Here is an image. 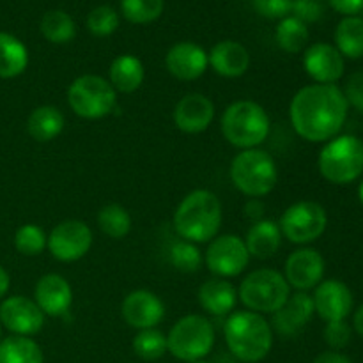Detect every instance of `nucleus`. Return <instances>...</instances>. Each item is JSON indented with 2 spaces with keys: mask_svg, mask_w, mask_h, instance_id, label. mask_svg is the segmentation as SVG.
Returning <instances> with one entry per match:
<instances>
[{
  "mask_svg": "<svg viewBox=\"0 0 363 363\" xmlns=\"http://www.w3.org/2000/svg\"><path fill=\"white\" fill-rule=\"evenodd\" d=\"M323 339L328 344L330 350L340 351L350 346L351 339H353V328L347 321L326 323L325 330H323Z\"/></svg>",
  "mask_w": 363,
  "mask_h": 363,
  "instance_id": "obj_38",
  "label": "nucleus"
},
{
  "mask_svg": "<svg viewBox=\"0 0 363 363\" xmlns=\"http://www.w3.org/2000/svg\"><path fill=\"white\" fill-rule=\"evenodd\" d=\"M314 311L325 323L346 321L354 307V298L350 287L337 279L323 280L312 294Z\"/></svg>",
  "mask_w": 363,
  "mask_h": 363,
  "instance_id": "obj_15",
  "label": "nucleus"
},
{
  "mask_svg": "<svg viewBox=\"0 0 363 363\" xmlns=\"http://www.w3.org/2000/svg\"><path fill=\"white\" fill-rule=\"evenodd\" d=\"M163 0H121V13L130 23L147 25L163 14Z\"/></svg>",
  "mask_w": 363,
  "mask_h": 363,
  "instance_id": "obj_35",
  "label": "nucleus"
},
{
  "mask_svg": "<svg viewBox=\"0 0 363 363\" xmlns=\"http://www.w3.org/2000/svg\"><path fill=\"white\" fill-rule=\"evenodd\" d=\"M28 50L16 35L0 32V78H16L27 69Z\"/></svg>",
  "mask_w": 363,
  "mask_h": 363,
  "instance_id": "obj_27",
  "label": "nucleus"
},
{
  "mask_svg": "<svg viewBox=\"0 0 363 363\" xmlns=\"http://www.w3.org/2000/svg\"><path fill=\"white\" fill-rule=\"evenodd\" d=\"M223 339L234 358L243 363H259L272 351L275 333L262 314L234 311L225 319Z\"/></svg>",
  "mask_w": 363,
  "mask_h": 363,
  "instance_id": "obj_3",
  "label": "nucleus"
},
{
  "mask_svg": "<svg viewBox=\"0 0 363 363\" xmlns=\"http://www.w3.org/2000/svg\"><path fill=\"white\" fill-rule=\"evenodd\" d=\"M347 113L350 105L339 85H305L289 103L291 126L298 137L312 144L335 138L346 124Z\"/></svg>",
  "mask_w": 363,
  "mask_h": 363,
  "instance_id": "obj_1",
  "label": "nucleus"
},
{
  "mask_svg": "<svg viewBox=\"0 0 363 363\" xmlns=\"http://www.w3.org/2000/svg\"><path fill=\"white\" fill-rule=\"evenodd\" d=\"M308 27L294 16H287L277 25L275 39L277 45L286 53H301L308 45Z\"/></svg>",
  "mask_w": 363,
  "mask_h": 363,
  "instance_id": "obj_31",
  "label": "nucleus"
},
{
  "mask_svg": "<svg viewBox=\"0 0 363 363\" xmlns=\"http://www.w3.org/2000/svg\"><path fill=\"white\" fill-rule=\"evenodd\" d=\"M119 27V14L110 6H98L89 13L87 28L96 38H108Z\"/></svg>",
  "mask_w": 363,
  "mask_h": 363,
  "instance_id": "obj_37",
  "label": "nucleus"
},
{
  "mask_svg": "<svg viewBox=\"0 0 363 363\" xmlns=\"http://www.w3.org/2000/svg\"><path fill=\"white\" fill-rule=\"evenodd\" d=\"M64 126H66L64 113L52 105L38 106V108L32 110L27 119L28 135L39 144L55 140L62 133Z\"/></svg>",
  "mask_w": 363,
  "mask_h": 363,
  "instance_id": "obj_26",
  "label": "nucleus"
},
{
  "mask_svg": "<svg viewBox=\"0 0 363 363\" xmlns=\"http://www.w3.org/2000/svg\"><path fill=\"white\" fill-rule=\"evenodd\" d=\"M172 117L177 130L188 135H199L211 126L215 119V103L202 92H190L176 103Z\"/></svg>",
  "mask_w": 363,
  "mask_h": 363,
  "instance_id": "obj_19",
  "label": "nucleus"
},
{
  "mask_svg": "<svg viewBox=\"0 0 363 363\" xmlns=\"http://www.w3.org/2000/svg\"><path fill=\"white\" fill-rule=\"evenodd\" d=\"M92 229L82 220H62L48 234L46 248L60 262H77L92 248Z\"/></svg>",
  "mask_w": 363,
  "mask_h": 363,
  "instance_id": "obj_12",
  "label": "nucleus"
},
{
  "mask_svg": "<svg viewBox=\"0 0 363 363\" xmlns=\"http://www.w3.org/2000/svg\"><path fill=\"white\" fill-rule=\"evenodd\" d=\"M133 220L130 211L121 204H106L98 213V227L105 236L123 240L130 234Z\"/></svg>",
  "mask_w": 363,
  "mask_h": 363,
  "instance_id": "obj_32",
  "label": "nucleus"
},
{
  "mask_svg": "<svg viewBox=\"0 0 363 363\" xmlns=\"http://www.w3.org/2000/svg\"><path fill=\"white\" fill-rule=\"evenodd\" d=\"M342 92L347 105L353 106L358 112H363V71H357L347 77Z\"/></svg>",
  "mask_w": 363,
  "mask_h": 363,
  "instance_id": "obj_41",
  "label": "nucleus"
},
{
  "mask_svg": "<svg viewBox=\"0 0 363 363\" xmlns=\"http://www.w3.org/2000/svg\"><path fill=\"white\" fill-rule=\"evenodd\" d=\"M0 340H2V325H0Z\"/></svg>",
  "mask_w": 363,
  "mask_h": 363,
  "instance_id": "obj_48",
  "label": "nucleus"
},
{
  "mask_svg": "<svg viewBox=\"0 0 363 363\" xmlns=\"http://www.w3.org/2000/svg\"><path fill=\"white\" fill-rule=\"evenodd\" d=\"M215 326L208 318L188 314L177 319L167 335V347L176 360L202 362L215 347Z\"/></svg>",
  "mask_w": 363,
  "mask_h": 363,
  "instance_id": "obj_8",
  "label": "nucleus"
},
{
  "mask_svg": "<svg viewBox=\"0 0 363 363\" xmlns=\"http://www.w3.org/2000/svg\"><path fill=\"white\" fill-rule=\"evenodd\" d=\"M169 262L181 273H197L204 264V254L195 243L179 238L170 245Z\"/></svg>",
  "mask_w": 363,
  "mask_h": 363,
  "instance_id": "obj_34",
  "label": "nucleus"
},
{
  "mask_svg": "<svg viewBox=\"0 0 363 363\" xmlns=\"http://www.w3.org/2000/svg\"><path fill=\"white\" fill-rule=\"evenodd\" d=\"M250 254L243 238L236 234H218L209 241L204 254V264L218 279H234L248 268Z\"/></svg>",
  "mask_w": 363,
  "mask_h": 363,
  "instance_id": "obj_11",
  "label": "nucleus"
},
{
  "mask_svg": "<svg viewBox=\"0 0 363 363\" xmlns=\"http://www.w3.org/2000/svg\"><path fill=\"white\" fill-rule=\"evenodd\" d=\"M293 289L286 277L273 268H259L248 273L238 287V300L247 311L272 315L282 307Z\"/></svg>",
  "mask_w": 363,
  "mask_h": 363,
  "instance_id": "obj_7",
  "label": "nucleus"
},
{
  "mask_svg": "<svg viewBox=\"0 0 363 363\" xmlns=\"http://www.w3.org/2000/svg\"><path fill=\"white\" fill-rule=\"evenodd\" d=\"M335 46L344 59L363 57V18L344 16L335 28Z\"/></svg>",
  "mask_w": 363,
  "mask_h": 363,
  "instance_id": "obj_28",
  "label": "nucleus"
},
{
  "mask_svg": "<svg viewBox=\"0 0 363 363\" xmlns=\"http://www.w3.org/2000/svg\"><path fill=\"white\" fill-rule=\"evenodd\" d=\"M230 181L248 199L266 197L279 183V169L273 156L264 149H245L230 162Z\"/></svg>",
  "mask_w": 363,
  "mask_h": 363,
  "instance_id": "obj_5",
  "label": "nucleus"
},
{
  "mask_svg": "<svg viewBox=\"0 0 363 363\" xmlns=\"http://www.w3.org/2000/svg\"><path fill=\"white\" fill-rule=\"evenodd\" d=\"M199 305L208 312L209 315L215 318H223L236 311L238 303V289L233 282L227 279H213L206 280L199 287Z\"/></svg>",
  "mask_w": 363,
  "mask_h": 363,
  "instance_id": "obj_23",
  "label": "nucleus"
},
{
  "mask_svg": "<svg viewBox=\"0 0 363 363\" xmlns=\"http://www.w3.org/2000/svg\"><path fill=\"white\" fill-rule=\"evenodd\" d=\"M121 315L137 332L156 328L165 318V305L149 289H135L124 296Z\"/></svg>",
  "mask_w": 363,
  "mask_h": 363,
  "instance_id": "obj_16",
  "label": "nucleus"
},
{
  "mask_svg": "<svg viewBox=\"0 0 363 363\" xmlns=\"http://www.w3.org/2000/svg\"><path fill=\"white\" fill-rule=\"evenodd\" d=\"M131 347H133V353L145 362H156L169 353L167 335L160 332L158 328L137 332V335L133 337V342H131Z\"/></svg>",
  "mask_w": 363,
  "mask_h": 363,
  "instance_id": "obj_33",
  "label": "nucleus"
},
{
  "mask_svg": "<svg viewBox=\"0 0 363 363\" xmlns=\"http://www.w3.org/2000/svg\"><path fill=\"white\" fill-rule=\"evenodd\" d=\"M279 227L282 238L287 241L308 247L325 234L328 227V213L319 202L298 201L282 213Z\"/></svg>",
  "mask_w": 363,
  "mask_h": 363,
  "instance_id": "obj_10",
  "label": "nucleus"
},
{
  "mask_svg": "<svg viewBox=\"0 0 363 363\" xmlns=\"http://www.w3.org/2000/svg\"><path fill=\"white\" fill-rule=\"evenodd\" d=\"M9 287H11V277L7 273V269L4 266H0V300L9 293Z\"/></svg>",
  "mask_w": 363,
  "mask_h": 363,
  "instance_id": "obj_45",
  "label": "nucleus"
},
{
  "mask_svg": "<svg viewBox=\"0 0 363 363\" xmlns=\"http://www.w3.org/2000/svg\"><path fill=\"white\" fill-rule=\"evenodd\" d=\"M34 301L50 318H62L73 305L71 284L59 273H46L35 282Z\"/></svg>",
  "mask_w": 363,
  "mask_h": 363,
  "instance_id": "obj_21",
  "label": "nucleus"
},
{
  "mask_svg": "<svg viewBox=\"0 0 363 363\" xmlns=\"http://www.w3.org/2000/svg\"><path fill=\"white\" fill-rule=\"evenodd\" d=\"M325 257L315 248L301 247L287 257L284 273L291 289L308 293L325 280Z\"/></svg>",
  "mask_w": 363,
  "mask_h": 363,
  "instance_id": "obj_13",
  "label": "nucleus"
},
{
  "mask_svg": "<svg viewBox=\"0 0 363 363\" xmlns=\"http://www.w3.org/2000/svg\"><path fill=\"white\" fill-rule=\"evenodd\" d=\"M208 60L211 69L218 77L240 78L250 67V53L241 43L225 39L216 43L208 53Z\"/></svg>",
  "mask_w": 363,
  "mask_h": 363,
  "instance_id": "obj_22",
  "label": "nucleus"
},
{
  "mask_svg": "<svg viewBox=\"0 0 363 363\" xmlns=\"http://www.w3.org/2000/svg\"><path fill=\"white\" fill-rule=\"evenodd\" d=\"M291 13L294 18L303 21L305 25L315 23L325 14V4H323V0H293Z\"/></svg>",
  "mask_w": 363,
  "mask_h": 363,
  "instance_id": "obj_40",
  "label": "nucleus"
},
{
  "mask_svg": "<svg viewBox=\"0 0 363 363\" xmlns=\"http://www.w3.org/2000/svg\"><path fill=\"white\" fill-rule=\"evenodd\" d=\"M358 201H360V204L363 206V181L360 183V186H358Z\"/></svg>",
  "mask_w": 363,
  "mask_h": 363,
  "instance_id": "obj_47",
  "label": "nucleus"
},
{
  "mask_svg": "<svg viewBox=\"0 0 363 363\" xmlns=\"http://www.w3.org/2000/svg\"><path fill=\"white\" fill-rule=\"evenodd\" d=\"M222 135L230 145L240 151L255 149L269 137L272 121L264 106L252 99L230 103L220 121Z\"/></svg>",
  "mask_w": 363,
  "mask_h": 363,
  "instance_id": "obj_4",
  "label": "nucleus"
},
{
  "mask_svg": "<svg viewBox=\"0 0 363 363\" xmlns=\"http://www.w3.org/2000/svg\"><path fill=\"white\" fill-rule=\"evenodd\" d=\"M39 28H41L43 38L53 45H66V43L73 41L74 35H77L74 20L71 18V14L60 9L46 11L43 14Z\"/></svg>",
  "mask_w": 363,
  "mask_h": 363,
  "instance_id": "obj_30",
  "label": "nucleus"
},
{
  "mask_svg": "<svg viewBox=\"0 0 363 363\" xmlns=\"http://www.w3.org/2000/svg\"><path fill=\"white\" fill-rule=\"evenodd\" d=\"M0 363H45V354L32 337L9 335L0 340Z\"/></svg>",
  "mask_w": 363,
  "mask_h": 363,
  "instance_id": "obj_29",
  "label": "nucleus"
},
{
  "mask_svg": "<svg viewBox=\"0 0 363 363\" xmlns=\"http://www.w3.org/2000/svg\"><path fill=\"white\" fill-rule=\"evenodd\" d=\"M144 78L145 69L142 60L131 53H123L112 60L106 80L110 82L117 94L119 92L121 94H131V92L140 89V85L144 84Z\"/></svg>",
  "mask_w": 363,
  "mask_h": 363,
  "instance_id": "obj_25",
  "label": "nucleus"
},
{
  "mask_svg": "<svg viewBox=\"0 0 363 363\" xmlns=\"http://www.w3.org/2000/svg\"><path fill=\"white\" fill-rule=\"evenodd\" d=\"M222 220V202L216 194L206 188H197L177 204L172 225L181 240L199 245L208 243L218 236Z\"/></svg>",
  "mask_w": 363,
  "mask_h": 363,
  "instance_id": "obj_2",
  "label": "nucleus"
},
{
  "mask_svg": "<svg viewBox=\"0 0 363 363\" xmlns=\"http://www.w3.org/2000/svg\"><path fill=\"white\" fill-rule=\"evenodd\" d=\"M318 169L323 179L344 186L362 177L363 140L354 135H337L325 142L318 156Z\"/></svg>",
  "mask_w": 363,
  "mask_h": 363,
  "instance_id": "obj_6",
  "label": "nucleus"
},
{
  "mask_svg": "<svg viewBox=\"0 0 363 363\" xmlns=\"http://www.w3.org/2000/svg\"><path fill=\"white\" fill-rule=\"evenodd\" d=\"M315 315L314 311V301H312V294L301 293H291V296L287 298L286 303L272 314V325L273 333H279L280 337H296L298 333L303 332L305 326L312 321V318Z\"/></svg>",
  "mask_w": 363,
  "mask_h": 363,
  "instance_id": "obj_18",
  "label": "nucleus"
},
{
  "mask_svg": "<svg viewBox=\"0 0 363 363\" xmlns=\"http://www.w3.org/2000/svg\"><path fill=\"white\" fill-rule=\"evenodd\" d=\"M67 105L74 116L98 121L117 108V92L106 78L99 74H82L67 87Z\"/></svg>",
  "mask_w": 363,
  "mask_h": 363,
  "instance_id": "obj_9",
  "label": "nucleus"
},
{
  "mask_svg": "<svg viewBox=\"0 0 363 363\" xmlns=\"http://www.w3.org/2000/svg\"><path fill=\"white\" fill-rule=\"evenodd\" d=\"M303 69L315 84L337 85L346 71V60L330 43H314L303 52Z\"/></svg>",
  "mask_w": 363,
  "mask_h": 363,
  "instance_id": "obj_17",
  "label": "nucleus"
},
{
  "mask_svg": "<svg viewBox=\"0 0 363 363\" xmlns=\"http://www.w3.org/2000/svg\"><path fill=\"white\" fill-rule=\"evenodd\" d=\"M208 52L191 41H179L165 55V67L181 82H194L208 71Z\"/></svg>",
  "mask_w": 363,
  "mask_h": 363,
  "instance_id": "obj_20",
  "label": "nucleus"
},
{
  "mask_svg": "<svg viewBox=\"0 0 363 363\" xmlns=\"http://www.w3.org/2000/svg\"><path fill=\"white\" fill-rule=\"evenodd\" d=\"M250 257L269 259L282 247V233H280L279 222L269 218H262L252 223L247 236L243 238Z\"/></svg>",
  "mask_w": 363,
  "mask_h": 363,
  "instance_id": "obj_24",
  "label": "nucleus"
},
{
  "mask_svg": "<svg viewBox=\"0 0 363 363\" xmlns=\"http://www.w3.org/2000/svg\"><path fill=\"white\" fill-rule=\"evenodd\" d=\"M328 4L344 16H357L363 9V0H328Z\"/></svg>",
  "mask_w": 363,
  "mask_h": 363,
  "instance_id": "obj_42",
  "label": "nucleus"
},
{
  "mask_svg": "<svg viewBox=\"0 0 363 363\" xmlns=\"http://www.w3.org/2000/svg\"><path fill=\"white\" fill-rule=\"evenodd\" d=\"M245 216L252 223L264 218V204H262L261 199H248L247 204H245Z\"/></svg>",
  "mask_w": 363,
  "mask_h": 363,
  "instance_id": "obj_43",
  "label": "nucleus"
},
{
  "mask_svg": "<svg viewBox=\"0 0 363 363\" xmlns=\"http://www.w3.org/2000/svg\"><path fill=\"white\" fill-rule=\"evenodd\" d=\"M191 363H208V362H204V360H202V362H191Z\"/></svg>",
  "mask_w": 363,
  "mask_h": 363,
  "instance_id": "obj_49",
  "label": "nucleus"
},
{
  "mask_svg": "<svg viewBox=\"0 0 363 363\" xmlns=\"http://www.w3.org/2000/svg\"><path fill=\"white\" fill-rule=\"evenodd\" d=\"M255 13L268 20H284L293 9V0H252Z\"/></svg>",
  "mask_w": 363,
  "mask_h": 363,
  "instance_id": "obj_39",
  "label": "nucleus"
},
{
  "mask_svg": "<svg viewBox=\"0 0 363 363\" xmlns=\"http://www.w3.org/2000/svg\"><path fill=\"white\" fill-rule=\"evenodd\" d=\"M46 236L45 230L35 223H25V225L18 227L14 233V248L18 254L25 255V257H35V255L43 254L46 250Z\"/></svg>",
  "mask_w": 363,
  "mask_h": 363,
  "instance_id": "obj_36",
  "label": "nucleus"
},
{
  "mask_svg": "<svg viewBox=\"0 0 363 363\" xmlns=\"http://www.w3.org/2000/svg\"><path fill=\"white\" fill-rule=\"evenodd\" d=\"M351 328L358 333V335L363 337V303L354 311L353 314V326Z\"/></svg>",
  "mask_w": 363,
  "mask_h": 363,
  "instance_id": "obj_46",
  "label": "nucleus"
},
{
  "mask_svg": "<svg viewBox=\"0 0 363 363\" xmlns=\"http://www.w3.org/2000/svg\"><path fill=\"white\" fill-rule=\"evenodd\" d=\"M45 318L38 303L27 296H7L0 303V325L13 335H38L45 326Z\"/></svg>",
  "mask_w": 363,
  "mask_h": 363,
  "instance_id": "obj_14",
  "label": "nucleus"
},
{
  "mask_svg": "<svg viewBox=\"0 0 363 363\" xmlns=\"http://www.w3.org/2000/svg\"><path fill=\"white\" fill-rule=\"evenodd\" d=\"M312 363H353V362H351L346 354L340 353V351L328 350V351H323V353H319Z\"/></svg>",
  "mask_w": 363,
  "mask_h": 363,
  "instance_id": "obj_44",
  "label": "nucleus"
}]
</instances>
